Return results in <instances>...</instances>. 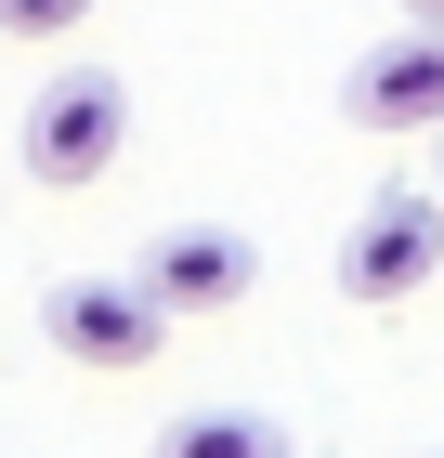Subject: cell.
Here are the masks:
<instances>
[{
    "instance_id": "6da1fadb",
    "label": "cell",
    "mask_w": 444,
    "mask_h": 458,
    "mask_svg": "<svg viewBox=\"0 0 444 458\" xmlns=\"http://www.w3.org/2000/svg\"><path fill=\"white\" fill-rule=\"evenodd\" d=\"M118 144H131V79H118V66H66V79L27 106L13 157H27V183L79 197V183H105V171H118Z\"/></svg>"
},
{
    "instance_id": "7a4b0ae2",
    "label": "cell",
    "mask_w": 444,
    "mask_h": 458,
    "mask_svg": "<svg viewBox=\"0 0 444 458\" xmlns=\"http://www.w3.org/2000/svg\"><path fill=\"white\" fill-rule=\"evenodd\" d=\"M39 341L66 353V367H92V380H118V367H157L171 301H157L144 276H53L39 288Z\"/></svg>"
},
{
    "instance_id": "3957f363",
    "label": "cell",
    "mask_w": 444,
    "mask_h": 458,
    "mask_svg": "<svg viewBox=\"0 0 444 458\" xmlns=\"http://www.w3.org/2000/svg\"><path fill=\"white\" fill-rule=\"evenodd\" d=\"M444 262V183H392V197H366V223L340 236V288L353 301H418Z\"/></svg>"
},
{
    "instance_id": "277c9868",
    "label": "cell",
    "mask_w": 444,
    "mask_h": 458,
    "mask_svg": "<svg viewBox=\"0 0 444 458\" xmlns=\"http://www.w3.org/2000/svg\"><path fill=\"white\" fill-rule=\"evenodd\" d=\"M171 315H236L248 288H262V249L236 236V223H171V236H144V262H131Z\"/></svg>"
},
{
    "instance_id": "5b68a950",
    "label": "cell",
    "mask_w": 444,
    "mask_h": 458,
    "mask_svg": "<svg viewBox=\"0 0 444 458\" xmlns=\"http://www.w3.org/2000/svg\"><path fill=\"white\" fill-rule=\"evenodd\" d=\"M353 118L366 131H444V13H406L353 66Z\"/></svg>"
},
{
    "instance_id": "8992f818",
    "label": "cell",
    "mask_w": 444,
    "mask_h": 458,
    "mask_svg": "<svg viewBox=\"0 0 444 458\" xmlns=\"http://www.w3.org/2000/svg\"><path fill=\"white\" fill-rule=\"evenodd\" d=\"M157 458H288V432H274L262 406H183V420L157 432Z\"/></svg>"
},
{
    "instance_id": "52a82bcc",
    "label": "cell",
    "mask_w": 444,
    "mask_h": 458,
    "mask_svg": "<svg viewBox=\"0 0 444 458\" xmlns=\"http://www.w3.org/2000/svg\"><path fill=\"white\" fill-rule=\"evenodd\" d=\"M92 27V0H0V39H66Z\"/></svg>"
},
{
    "instance_id": "ba28073f",
    "label": "cell",
    "mask_w": 444,
    "mask_h": 458,
    "mask_svg": "<svg viewBox=\"0 0 444 458\" xmlns=\"http://www.w3.org/2000/svg\"><path fill=\"white\" fill-rule=\"evenodd\" d=\"M431 183H444V131H431Z\"/></svg>"
},
{
    "instance_id": "9c48e42d",
    "label": "cell",
    "mask_w": 444,
    "mask_h": 458,
    "mask_svg": "<svg viewBox=\"0 0 444 458\" xmlns=\"http://www.w3.org/2000/svg\"><path fill=\"white\" fill-rule=\"evenodd\" d=\"M406 13H444V0H406Z\"/></svg>"
},
{
    "instance_id": "30bf717a",
    "label": "cell",
    "mask_w": 444,
    "mask_h": 458,
    "mask_svg": "<svg viewBox=\"0 0 444 458\" xmlns=\"http://www.w3.org/2000/svg\"><path fill=\"white\" fill-rule=\"evenodd\" d=\"M431 458H444V445H431Z\"/></svg>"
}]
</instances>
